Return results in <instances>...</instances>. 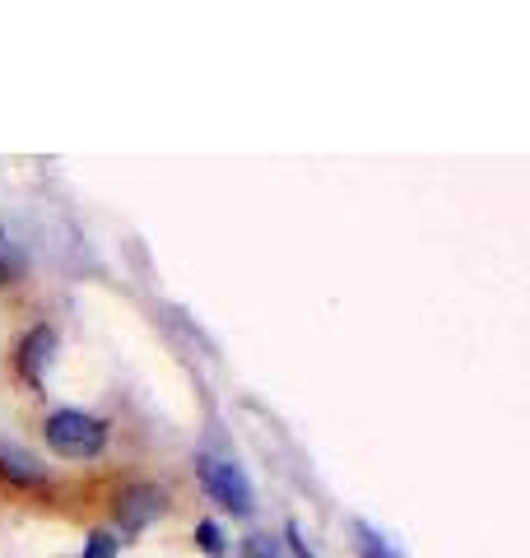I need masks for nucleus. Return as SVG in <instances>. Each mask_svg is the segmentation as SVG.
<instances>
[{
	"mask_svg": "<svg viewBox=\"0 0 530 558\" xmlns=\"http://www.w3.org/2000/svg\"><path fill=\"white\" fill-rule=\"evenodd\" d=\"M43 438H47V451H57L61 461H94L108 451V418L65 405L43 418Z\"/></svg>",
	"mask_w": 530,
	"mask_h": 558,
	"instance_id": "f257e3e1",
	"label": "nucleus"
},
{
	"mask_svg": "<svg viewBox=\"0 0 530 558\" xmlns=\"http://www.w3.org/2000/svg\"><path fill=\"white\" fill-rule=\"evenodd\" d=\"M196 470H201L205 494L215 498L224 512H233V517H252L256 512V494H252V484H246L238 461H228V457H201Z\"/></svg>",
	"mask_w": 530,
	"mask_h": 558,
	"instance_id": "f03ea898",
	"label": "nucleus"
},
{
	"mask_svg": "<svg viewBox=\"0 0 530 558\" xmlns=\"http://www.w3.org/2000/svg\"><path fill=\"white\" fill-rule=\"evenodd\" d=\"M112 512H117L121 535H135V531H145L149 521H158V517L168 512V488L154 484V480H135V484H127L117 494Z\"/></svg>",
	"mask_w": 530,
	"mask_h": 558,
	"instance_id": "7ed1b4c3",
	"label": "nucleus"
},
{
	"mask_svg": "<svg viewBox=\"0 0 530 558\" xmlns=\"http://www.w3.org/2000/svg\"><path fill=\"white\" fill-rule=\"evenodd\" d=\"M51 349H57V330H51V326H33L28 336L20 340V377L28 381V387H43Z\"/></svg>",
	"mask_w": 530,
	"mask_h": 558,
	"instance_id": "20e7f679",
	"label": "nucleus"
},
{
	"mask_svg": "<svg viewBox=\"0 0 530 558\" xmlns=\"http://www.w3.org/2000/svg\"><path fill=\"white\" fill-rule=\"evenodd\" d=\"M0 480L20 484V488H43L47 484V465L33 457V451H24V447L0 442Z\"/></svg>",
	"mask_w": 530,
	"mask_h": 558,
	"instance_id": "39448f33",
	"label": "nucleus"
},
{
	"mask_svg": "<svg viewBox=\"0 0 530 558\" xmlns=\"http://www.w3.org/2000/svg\"><path fill=\"white\" fill-rule=\"evenodd\" d=\"M353 535H359V558H405L392 539H386L382 531H373L368 521H353Z\"/></svg>",
	"mask_w": 530,
	"mask_h": 558,
	"instance_id": "423d86ee",
	"label": "nucleus"
},
{
	"mask_svg": "<svg viewBox=\"0 0 530 558\" xmlns=\"http://www.w3.org/2000/svg\"><path fill=\"white\" fill-rule=\"evenodd\" d=\"M196 545L209 558H224V531H219V521H196Z\"/></svg>",
	"mask_w": 530,
	"mask_h": 558,
	"instance_id": "0eeeda50",
	"label": "nucleus"
},
{
	"mask_svg": "<svg viewBox=\"0 0 530 558\" xmlns=\"http://www.w3.org/2000/svg\"><path fill=\"white\" fill-rule=\"evenodd\" d=\"M117 549H121V535H112V531H94L80 558H112Z\"/></svg>",
	"mask_w": 530,
	"mask_h": 558,
	"instance_id": "6e6552de",
	"label": "nucleus"
},
{
	"mask_svg": "<svg viewBox=\"0 0 530 558\" xmlns=\"http://www.w3.org/2000/svg\"><path fill=\"white\" fill-rule=\"evenodd\" d=\"M289 549H293V558H316V554L308 549V539H303V531H298V526H289Z\"/></svg>",
	"mask_w": 530,
	"mask_h": 558,
	"instance_id": "1a4fd4ad",
	"label": "nucleus"
},
{
	"mask_svg": "<svg viewBox=\"0 0 530 558\" xmlns=\"http://www.w3.org/2000/svg\"><path fill=\"white\" fill-rule=\"evenodd\" d=\"M14 266H20V260L10 256V247H0V284H5V279L14 275Z\"/></svg>",
	"mask_w": 530,
	"mask_h": 558,
	"instance_id": "9d476101",
	"label": "nucleus"
}]
</instances>
